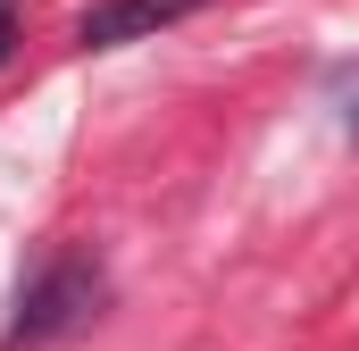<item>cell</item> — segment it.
<instances>
[{"label": "cell", "mask_w": 359, "mask_h": 351, "mask_svg": "<svg viewBox=\"0 0 359 351\" xmlns=\"http://www.w3.org/2000/svg\"><path fill=\"white\" fill-rule=\"evenodd\" d=\"M334 92H343V126L359 134V67H343V76H334Z\"/></svg>", "instance_id": "3"}, {"label": "cell", "mask_w": 359, "mask_h": 351, "mask_svg": "<svg viewBox=\"0 0 359 351\" xmlns=\"http://www.w3.org/2000/svg\"><path fill=\"white\" fill-rule=\"evenodd\" d=\"M17 51V0H0V59Z\"/></svg>", "instance_id": "4"}, {"label": "cell", "mask_w": 359, "mask_h": 351, "mask_svg": "<svg viewBox=\"0 0 359 351\" xmlns=\"http://www.w3.org/2000/svg\"><path fill=\"white\" fill-rule=\"evenodd\" d=\"M100 310H109L100 260H92V251H50V260L25 276V293H17L8 351H42V343H59V335H84Z\"/></svg>", "instance_id": "1"}, {"label": "cell", "mask_w": 359, "mask_h": 351, "mask_svg": "<svg viewBox=\"0 0 359 351\" xmlns=\"http://www.w3.org/2000/svg\"><path fill=\"white\" fill-rule=\"evenodd\" d=\"M192 8H201V0H92L84 17H76V42H84V51H117V42H142V34L192 17Z\"/></svg>", "instance_id": "2"}]
</instances>
